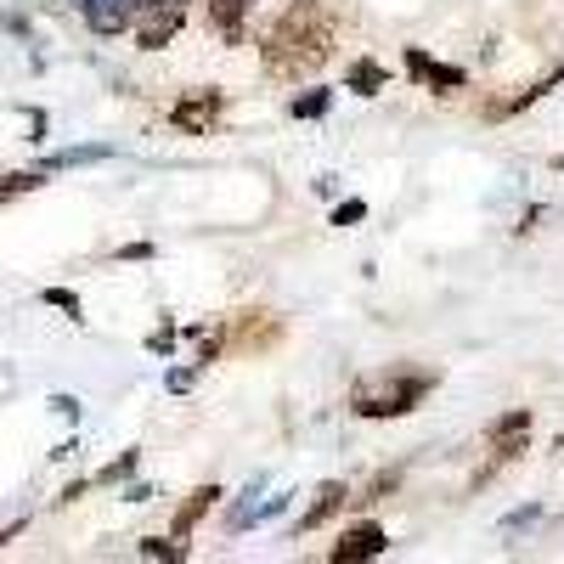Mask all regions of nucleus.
<instances>
[{"instance_id":"1","label":"nucleus","mask_w":564,"mask_h":564,"mask_svg":"<svg viewBox=\"0 0 564 564\" xmlns=\"http://www.w3.org/2000/svg\"><path fill=\"white\" fill-rule=\"evenodd\" d=\"M334 45H339L334 12H322L316 0H294L265 34V68L276 79H305V74H316L327 57H334Z\"/></svg>"},{"instance_id":"2","label":"nucleus","mask_w":564,"mask_h":564,"mask_svg":"<svg viewBox=\"0 0 564 564\" xmlns=\"http://www.w3.org/2000/svg\"><path fill=\"white\" fill-rule=\"evenodd\" d=\"M430 390H435V372H395V379H367V384H356L350 412H356V417H401V412H412Z\"/></svg>"},{"instance_id":"3","label":"nucleus","mask_w":564,"mask_h":564,"mask_svg":"<svg viewBox=\"0 0 564 564\" xmlns=\"http://www.w3.org/2000/svg\"><path fill=\"white\" fill-rule=\"evenodd\" d=\"M181 18H186V0H148V7H141V23H135V45L141 52H164V45L181 34Z\"/></svg>"},{"instance_id":"4","label":"nucleus","mask_w":564,"mask_h":564,"mask_svg":"<svg viewBox=\"0 0 564 564\" xmlns=\"http://www.w3.org/2000/svg\"><path fill=\"white\" fill-rule=\"evenodd\" d=\"M525 441H531V412H525V406H513V412H502L497 423H486V446H491L497 457H520Z\"/></svg>"},{"instance_id":"5","label":"nucleus","mask_w":564,"mask_h":564,"mask_svg":"<svg viewBox=\"0 0 564 564\" xmlns=\"http://www.w3.org/2000/svg\"><path fill=\"white\" fill-rule=\"evenodd\" d=\"M220 90H198V97H186V102H175L170 108V124L175 130H186V135H209V124L220 119Z\"/></svg>"},{"instance_id":"6","label":"nucleus","mask_w":564,"mask_h":564,"mask_svg":"<svg viewBox=\"0 0 564 564\" xmlns=\"http://www.w3.org/2000/svg\"><path fill=\"white\" fill-rule=\"evenodd\" d=\"M379 553H390V531H384V525H372V520H361V525H350V531L339 536V547H334V564L379 558Z\"/></svg>"},{"instance_id":"7","label":"nucleus","mask_w":564,"mask_h":564,"mask_svg":"<svg viewBox=\"0 0 564 564\" xmlns=\"http://www.w3.org/2000/svg\"><path fill=\"white\" fill-rule=\"evenodd\" d=\"M406 74H412L417 85H430V90H463V85H468V74H463V68L435 63L430 52H417V45H406Z\"/></svg>"},{"instance_id":"8","label":"nucleus","mask_w":564,"mask_h":564,"mask_svg":"<svg viewBox=\"0 0 564 564\" xmlns=\"http://www.w3.org/2000/svg\"><path fill=\"white\" fill-rule=\"evenodd\" d=\"M148 7V0H85V23L97 34H119L135 23V12Z\"/></svg>"},{"instance_id":"9","label":"nucleus","mask_w":564,"mask_h":564,"mask_svg":"<svg viewBox=\"0 0 564 564\" xmlns=\"http://www.w3.org/2000/svg\"><path fill=\"white\" fill-rule=\"evenodd\" d=\"M254 12V0H209V23L226 45H243V18Z\"/></svg>"},{"instance_id":"10","label":"nucleus","mask_w":564,"mask_h":564,"mask_svg":"<svg viewBox=\"0 0 564 564\" xmlns=\"http://www.w3.org/2000/svg\"><path fill=\"white\" fill-rule=\"evenodd\" d=\"M345 502H350V491H345L339 480H327V486L316 491V502L300 513V531H316V525H327V520H334V513H339Z\"/></svg>"},{"instance_id":"11","label":"nucleus","mask_w":564,"mask_h":564,"mask_svg":"<svg viewBox=\"0 0 564 564\" xmlns=\"http://www.w3.org/2000/svg\"><path fill=\"white\" fill-rule=\"evenodd\" d=\"M215 497H220V486H198L193 497L181 502V513H175V525H170V536H175V542H186V536H193V525H198L204 513L215 508Z\"/></svg>"},{"instance_id":"12","label":"nucleus","mask_w":564,"mask_h":564,"mask_svg":"<svg viewBox=\"0 0 564 564\" xmlns=\"http://www.w3.org/2000/svg\"><path fill=\"white\" fill-rule=\"evenodd\" d=\"M384 68L379 63H372V57H361V63H350V90H356V97H379V90H384Z\"/></svg>"},{"instance_id":"13","label":"nucleus","mask_w":564,"mask_h":564,"mask_svg":"<svg viewBox=\"0 0 564 564\" xmlns=\"http://www.w3.org/2000/svg\"><path fill=\"white\" fill-rule=\"evenodd\" d=\"M327 102H334V90H305V97H294V119H322Z\"/></svg>"},{"instance_id":"14","label":"nucleus","mask_w":564,"mask_h":564,"mask_svg":"<svg viewBox=\"0 0 564 564\" xmlns=\"http://www.w3.org/2000/svg\"><path fill=\"white\" fill-rule=\"evenodd\" d=\"M34 186H40V175H29V170H18V175H7V181H0V204H12L18 193H34Z\"/></svg>"},{"instance_id":"15","label":"nucleus","mask_w":564,"mask_h":564,"mask_svg":"<svg viewBox=\"0 0 564 564\" xmlns=\"http://www.w3.org/2000/svg\"><path fill=\"white\" fill-rule=\"evenodd\" d=\"M141 558H181V542L175 536L170 542L164 536H148V542H141Z\"/></svg>"},{"instance_id":"16","label":"nucleus","mask_w":564,"mask_h":564,"mask_svg":"<svg viewBox=\"0 0 564 564\" xmlns=\"http://www.w3.org/2000/svg\"><path fill=\"white\" fill-rule=\"evenodd\" d=\"M45 305H57V311H74V316H79V300H74L68 289H45Z\"/></svg>"},{"instance_id":"17","label":"nucleus","mask_w":564,"mask_h":564,"mask_svg":"<svg viewBox=\"0 0 564 564\" xmlns=\"http://www.w3.org/2000/svg\"><path fill=\"white\" fill-rule=\"evenodd\" d=\"M361 215H367V204H356V198H350V204H339V209H334V226H350V220H361Z\"/></svg>"},{"instance_id":"18","label":"nucleus","mask_w":564,"mask_h":564,"mask_svg":"<svg viewBox=\"0 0 564 564\" xmlns=\"http://www.w3.org/2000/svg\"><path fill=\"white\" fill-rule=\"evenodd\" d=\"M130 468H135V457H119L113 468H102V480H124V475H130Z\"/></svg>"},{"instance_id":"19","label":"nucleus","mask_w":564,"mask_h":564,"mask_svg":"<svg viewBox=\"0 0 564 564\" xmlns=\"http://www.w3.org/2000/svg\"><path fill=\"white\" fill-rule=\"evenodd\" d=\"M18 531H23V525H7V531H0V547H7V542H12Z\"/></svg>"}]
</instances>
